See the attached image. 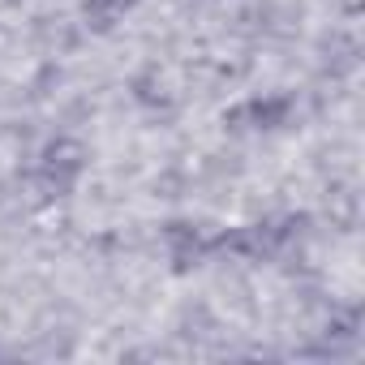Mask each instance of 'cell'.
I'll return each instance as SVG.
<instances>
[{
	"instance_id": "cell-1",
	"label": "cell",
	"mask_w": 365,
	"mask_h": 365,
	"mask_svg": "<svg viewBox=\"0 0 365 365\" xmlns=\"http://www.w3.org/2000/svg\"><path fill=\"white\" fill-rule=\"evenodd\" d=\"M91 5H95L99 14H108V18H116V14H120V9L129 5V0H91Z\"/></svg>"
}]
</instances>
